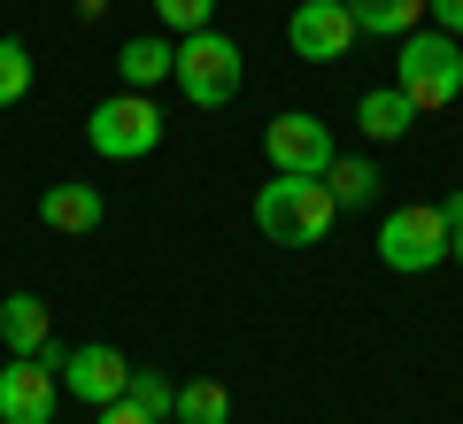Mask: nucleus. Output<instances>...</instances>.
Here are the masks:
<instances>
[{
	"label": "nucleus",
	"mask_w": 463,
	"mask_h": 424,
	"mask_svg": "<svg viewBox=\"0 0 463 424\" xmlns=\"http://www.w3.org/2000/svg\"><path fill=\"white\" fill-rule=\"evenodd\" d=\"M332 216H340V201L325 178H279L270 170V185H255V224L279 247H317L332 231Z\"/></svg>",
	"instance_id": "nucleus-1"
},
{
	"label": "nucleus",
	"mask_w": 463,
	"mask_h": 424,
	"mask_svg": "<svg viewBox=\"0 0 463 424\" xmlns=\"http://www.w3.org/2000/svg\"><path fill=\"white\" fill-rule=\"evenodd\" d=\"M394 85L410 93L417 116L456 108V100H463V39H448V32H410V39L394 47Z\"/></svg>",
	"instance_id": "nucleus-2"
},
{
	"label": "nucleus",
	"mask_w": 463,
	"mask_h": 424,
	"mask_svg": "<svg viewBox=\"0 0 463 424\" xmlns=\"http://www.w3.org/2000/svg\"><path fill=\"white\" fill-rule=\"evenodd\" d=\"M448 240H456V224H448L440 201H410V209H394L379 224V262L394 278H425L448 262Z\"/></svg>",
	"instance_id": "nucleus-3"
},
{
	"label": "nucleus",
	"mask_w": 463,
	"mask_h": 424,
	"mask_svg": "<svg viewBox=\"0 0 463 424\" xmlns=\"http://www.w3.org/2000/svg\"><path fill=\"white\" fill-rule=\"evenodd\" d=\"M240 78H248V54H240V39H224L209 24V32L178 39V70H170V85H178L194 108H224L232 93H240Z\"/></svg>",
	"instance_id": "nucleus-4"
},
{
	"label": "nucleus",
	"mask_w": 463,
	"mask_h": 424,
	"mask_svg": "<svg viewBox=\"0 0 463 424\" xmlns=\"http://www.w3.org/2000/svg\"><path fill=\"white\" fill-rule=\"evenodd\" d=\"M85 147L109 155V163H147V155L163 147V108L124 85V93H109L93 116H85Z\"/></svg>",
	"instance_id": "nucleus-5"
},
{
	"label": "nucleus",
	"mask_w": 463,
	"mask_h": 424,
	"mask_svg": "<svg viewBox=\"0 0 463 424\" xmlns=\"http://www.w3.org/2000/svg\"><path fill=\"white\" fill-rule=\"evenodd\" d=\"M62 363H70L62 340H47L39 355H8V371H0V424H54Z\"/></svg>",
	"instance_id": "nucleus-6"
},
{
	"label": "nucleus",
	"mask_w": 463,
	"mask_h": 424,
	"mask_svg": "<svg viewBox=\"0 0 463 424\" xmlns=\"http://www.w3.org/2000/svg\"><path fill=\"white\" fill-rule=\"evenodd\" d=\"M263 155H270L279 178H325L340 147H332V124H325V116L286 108V116H270V124H263Z\"/></svg>",
	"instance_id": "nucleus-7"
},
{
	"label": "nucleus",
	"mask_w": 463,
	"mask_h": 424,
	"mask_svg": "<svg viewBox=\"0 0 463 424\" xmlns=\"http://www.w3.org/2000/svg\"><path fill=\"white\" fill-rule=\"evenodd\" d=\"M355 16H347V0H294V24H286V47L301 62H340L355 47Z\"/></svg>",
	"instance_id": "nucleus-8"
},
{
	"label": "nucleus",
	"mask_w": 463,
	"mask_h": 424,
	"mask_svg": "<svg viewBox=\"0 0 463 424\" xmlns=\"http://www.w3.org/2000/svg\"><path fill=\"white\" fill-rule=\"evenodd\" d=\"M124 386H132V363L116 355V347H70V363H62V393H78V401L109 409V401H124Z\"/></svg>",
	"instance_id": "nucleus-9"
},
{
	"label": "nucleus",
	"mask_w": 463,
	"mask_h": 424,
	"mask_svg": "<svg viewBox=\"0 0 463 424\" xmlns=\"http://www.w3.org/2000/svg\"><path fill=\"white\" fill-rule=\"evenodd\" d=\"M100 216H109V201H100V185H85V178H54L47 193H39V224L47 231L85 240V231H100Z\"/></svg>",
	"instance_id": "nucleus-10"
},
{
	"label": "nucleus",
	"mask_w": 463,
	"mask_h": 424,
	"mask_svg": "<svg viewBox=\"0 0 463 424\" xmlns=\"http://www.w3.org/2000/svg\"><path fill=\"white\" fill-rule=\"evenodd\" d=\"M47 340H54V309L39 294H8L0 301V347H8V355H39Z\"/></svg>",
	"instance_id": "nucleus-11"
},
{
	"label": "nucleus",
	"mask_w": 463,
	"mask_h": 424,
	"mask_svg": "<svg viewBox=\"0 0 463 424\" xmlns=\"http://www.w3.org/2000/svg\"><path fill=\"white\" fill-rule=\"evenodd\" d=\"M170 70H178V47H170V32H163V39H124V47H116V78L132 85V93L163 85Z\"/></svg>",
	"instance_id": "nucleus-12"
},
{
	"label": "nucleus",
	"mask_w": 463,
	"mask_h": 424,
	"mask_svg": "<svg viewBox=\"0 0 463 424\" xmlns=\"http://www.w3.org/2000/svg\"><path fill=\"white\" fill-rule=\"evenodd\" d=\"M355 124H364V139H402V131L417 124V108H410V93H402V85H379V93H364L355 100Z\"/></svg>",
	"instance_id": "nucleus-13"
},
{
	"label": "nucleus",
	"mask_w": 463,
	"mask_h": 424,
	"mask_svg": "<svg viewBox=\"0 0 463 424\" xmlns=\"http://www.w3.org/2000/svg\"><path fill=\"white\" fill-rule=\"evenodd\" d=\"M347 16L364 39H410L417 16H425V0H347Z\"/></svg>",
	"instance_id": "nucleus-14"
},
{
	"label": "nucleus",
	"mask_w": 463,
	"mask_h": 424,
	"mask_svg": "<svg viewBox=\"0 0 463 424\" xmlns=\"http://www.w3.org/2000/svg\"><path fill=\"white\" fill-rule=\"evenodd\" d=\"M325 185H332L340 209H371V201H379V163H364V155H332Z\"/></svg>",
	"instance_id": "nucleus-15"
},
{
	"label": "nucleus",
	"mask_w": 463,
	"mask_h": 424,
	"mask_svg": "<svg viewBox=\"0 0 463 424\" xmlns=\"http://www.w3.org/2000/svg\"><path fill=\"white\" fill-rule=\"evenodd\" d=\"M232 417V393L216 386V378H194V386H178V409H170V424H224Z\"/></svg>",
	"instance_id": "nucleus-16"
},
{
	"label": "nucleus",
	"mask_w": 463,
	"mask_h": 424,
	"mask_svg": "<svg viewBox=\"0 0 463 424\" xmlns=\"http://www.w3.org/2000/svg\"><path fill=\"white\" fill-rule=\"evenodd\" d=\"M32 47H24V39H0V108H16L24 93H32Z\"/></svg>",
	"instance_id": "nucleus-17"
},
{
	"label": "nucleus",
	"mask_w": 463,
	"mask_h": 424,
	"mask_svg": "<svg viewBox=\"0 0 463 424\" xmlns=\"http://www.w3.org/2000/svg\"><path fill=\"white\" fill-rule=\"evenodd\" d=\"M124 401H139L155 424H170V409H178V386H170L163 371H132V386H124Z\"/></svg>",
	"instance_id": "nucleus-18"
},
{
	"label": "nucleus",
	"mask_w": 463,
	"mask_h": 424,
	"mask_svg": "<svg viewBox=\"0 0 463 424\" xmlns=\"http://www.w3.org/2000/svg\"><path fill=\"white\" fill-rule=\"evenodd\" d=\"M147 8H155V24H163V32H178V39L209 32V16H216V0H147Z\"/></svg>",
	"instance_id": "nucleus-19"
},
{
	"label": "nucleus",
	"mask_w": 463,
	"mask_h": 424,
	"mask_svg": "<svg viewBox=\"0 0 463 424\" xmlns=\"http://www.w3.org/2000/svg\"><path fill=\"white\" fill-rule=\"evenodd\" d=\"M425 16H432V32L463 39V0H425Z\"/></svg>",
	"instance_id": "nucleus-20"
},
{
	"label": "nucleus",
	"mask_w": 463,
	"mask_h": 424,
	"mask_svg": "<svg viewBox=\"0 0 463 424\" xmlns=\"http://www.w3.org/2000/svg\"><path fill=\"white\" fill-rule=\"evenodd\" d=\"M100 424H155V417L139 401H109V409H100Z\"/></svg>",
	"instance_id": "nucleus-21"
},
{
	"label": "nucleus",
	"mask_w": 463,
	"mask_h": 424,
	"mask_svg": "<svg viewBox=\"0 0 463 424\" xmlns=\"http://www.w3.org/2000/svg\"><path fill=\"white\" fill-rule=\"evenodd\" d=\"M448 262H456V270H463V224H456V240H448Z\"/></svg>",
	"instance_id": "nucleus-22"
}]
</instances>
